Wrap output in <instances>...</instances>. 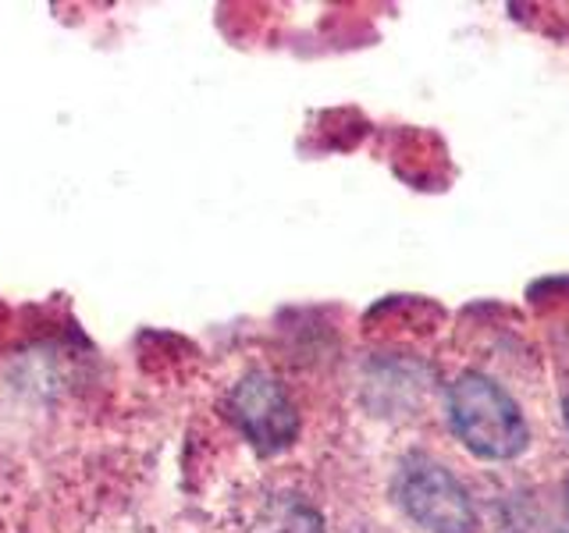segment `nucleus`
Segmentation results:
<instances>
[{
    "label": "nucleus",
    "instance_id": "obj_5",
    "mask_svg": "<svg viewBox=\"0 0 569 533\" xmlns=\"http://www.w3.org/2000/svg\"><path fill=\"white\" fill-rule=\"evenodd\" d=\"M566 509H569V480H566Z\"/></svg>",
    "mask_w": 569,
    "mask_h": 533
},
{
    "label": "nucleus",
    "instance_id": "obj_4",
    "mask_svg": "<svg viewBox=\"0 0 569 533\" xmlns=\"http://www.w3.org/2000/svg\"><path fill=\"white\" fill-rule=\"evenodd\" d=\"M253 533H328L320 512L296 494H278L257 515Z\"/></svg>",
    "mask_w": 569,
    "mask_h": 533
},
{
    "label": "nucleus",
    "instance_id": "obj_2",
    "mask_svg": "<svg viewBox=\"0 0 569 533\" xmlns=\"http://www.w3.org/2000/svg\"><path fill=\"white\" fill-rule=\"evenodd\" d=\"M396 502L427 533H473L477 512L467 487L427 455H409L396 473Z\"/></svg>",
    "mask_w": 569,
    "mask_h": 533
},
{
    "label": "nucleus",
    "instance_id": "obj_6",
    "mask_svg": "<svg viewBox=\"0 0 569 533\" xmlns=\"http://www.w3.org/2000/svg\"><path fill=\"white\" fill-rule=\"evenodd\" d=\"M566 423H569V399H566Z\"/></svg>",
    "mask_w": 569,
    "mask_h": 533
},
{
    "label": "nucleus",
    "instance_id": "obj_1",
    "mask_svg": "<svg viewBox=\"0 0 569 533\" xmlns=\"http://www.w3.org/2000/svg\"><path fill=\"white\" fill-rule=\"evenodd\" d=\"M449 423L467 452L506 462L527 452L530 426L502 384L485 373H462L449 388Z\"/></svg>",
    "mask_w": 569,
    "mask_h": 533
},
{
    "label": "nucleus",
    "instance_id": "obj_3",
    "mask_svg": "<svg viewBox=\"0 0 569 533\" xmlns=\"http://www.w3.org/2000/svg\"><path fill=\"white\" fill-rule=\"evenodd\" d=\"M231 420L246 434V441L257 452L274 455L284 452L299 434V413L289 399V391L281 388L278 378L263 370L246 373V378L231 388Z\"/></svg>",
    "mask_w": 569,
    "mask_h": 533
}]
</instances>
